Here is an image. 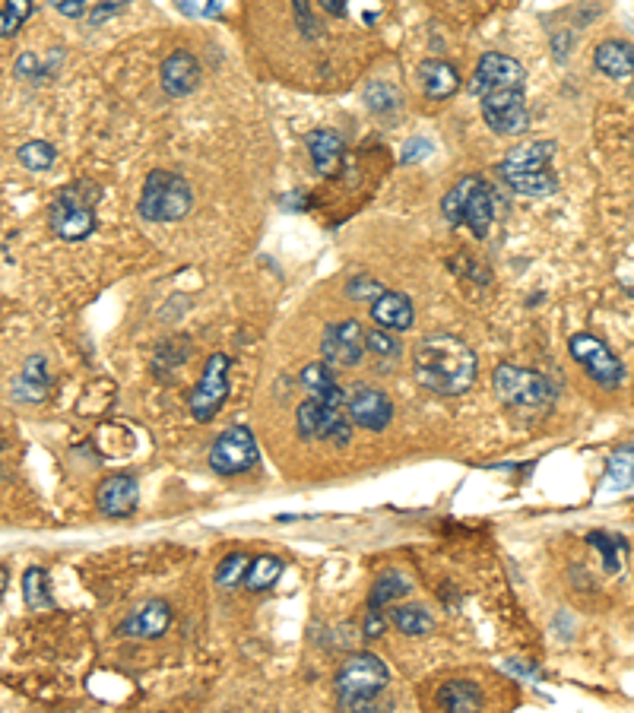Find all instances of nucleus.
<instances>
[{"mask_svg": "<svg viewBox=\"0 0 634 713\" xmlns=\"http://www.w3.org/2000/svg\"><path fill=\"white\" fill-rule=\"evenodd\" d=\"M343 4H346V0H343Z\"/></svg>", "mask_w": 634, "mask_h": 713, "instance_id": "obj_45", "label": "nucleus"}, {"mask_svg": "<svg viewBox=\"0 0 634 713\" xmlns=\"http://www.w3.org/2000/svg\"><path fill=\"white\" fill-rule=\"evenodd\" d=\"M371 317H375L378 327L403 333V330H413L416 311H413V302H409L403 292H384L381 298L371 302Z\"/></svg>", "mask_w": 634, "mask_h": 713, "instance_id": "obj_18", "label": "nucleus"}, {"mask_svg": "<svg viewBox=\"0 0 634 713\" xmlns=\"http://www.w3.org/2000/svg\"><path fill=\"white\" fill-rule=\"evenodd\" d=\"M476 181H479V175L460 178V181L451 187V191L444 194V200H441V216H444L447 225H454V229H460V225H463V210H466V200H470Z\"/></svg>", "mask_w": 634, "mask_h": 713, "instance_id": "obj_27", "label": "nucleus"}, {"mask_svg": "<svg viewBox=\"0 0 634 713\" xmlns=\"http://www.w3.org/2000/svg\"><path fill=\"white\" fill-rule=\"evenodd\" d=\"M292 10H295V23L302 29V35L314 39V20H311V0H292Z\"/></svg>", "mask_w": 634, "mask_h": 713, "instance_id": "obj_39", "label": "nucleus"}, {"mask_svg": "<svg viewBox=\"0 0 634 713\" xmlns=\"http://www.w3.org/2000/svg\"><path fill=\"white\" fill-rule=\"evenodd\" d=\"M409 590H413V584L397 574V571H387L375 580V587H371V599H368V606L371 609H384V606H394L400 596H406Z\"/></svg>", "mask_w": 634, "mask_h": 713, "instance_id": "obj_28", "label": "nucleus"}, {"mask_svg": "<svg viewBox=\"0 0 634 713\" xmlns=\"http://www.w3.org/2000/svg\"><path fill=\"white\" fill-rule=\"evenodd\" d=\"M172 625V609L162 599H149V603L137 606L121 622V634L124 637H143V641H153V637H162Z\"/></svg>", "mask_w": 634, "mask_h": 713, "instance_id": "obj_15", "label": "nucleus"}, {"mask_svg": "<svg viewBox=\"0 0 634 713\" xmlns=\"http://www.w3.org/2000/svg\"><path fill=\"white\" fill-rule=\"evenodd\" d=\"M229 355H210L207 365H203V374H200V381L197 387L191 390V416L194 422H213L216 419V412L222 409V403H226L229 397Z\"/></svg>", "mask_w": 634, "mask_h": 713, "instance_id": "obj_9", "label": "nucleus"}, {"mask_svg": "<svg viewBox=\"0 0 634 713\" xmlns=\"http://www.w3.org/2000/svg\"><path fill=\"white\" fill-rule=\"evenodd\" d=\"M419 83H422V92L428 99L444 102L460 89V73H457L454 64H447V61H422L419 64Z\"/></svg>", "mask_w": 634, "mask_h": 713, "instance_id": "obj_21", "label": "nucleus"}, {"mask_svg": "<svg viewBox=\"0 0 634 713\" xmlns=\"http://www.w3.org/2000/svg\"><path fill=\"white\" fill-rule=\"evenodd\" d=\"M298 381H302V387L308 390V397L321 400V403H330V406H346V397H343V390L337 384V374H333V368L327 362L308 365Z\"/></svg>", "mask_w": 634, "mask_h": 713, "instance_id": "obj_23", "label": "nucleus"}, {"mask_svg": "<svg viewBox=\"0 0 634 713\" xmlns=\"http://www.w3.org/2000/svg\"><path fill=\"white\" fill-rule=\"evenodd\" d=\"M16 159H20V165L29 168V172H48V168L58 162V149L45 140H29L16 149Z\"/></svg>", "mask_w": 634, "mask_h": 713, "instance_id": "obj_30", "label": "nucleus"}, {"mask_svg": "<svg viewBox=\"0 0 634 713\" xmlns=\"http://www.w3.org/2000/svg\"><path fill=\"white\" fill-rule=\"evenodd\" d=\"M178 7H181L184 13H194V0H178Z\"/></svg>", "mask_w": 634, "mask_h": 713, "instance_id": "obj_44", "label": "nucleus"}, {"mask_svg": "<svg viewBox=\"0 0 634 713\" xmlns=\"http://www.w3.org/2000/svg\"><path fill=\"white\" fill-rule=\"evenodd\" d=\"M498 178L505 181L511 191L524 194V197H552L558 191V178L552 168L527 172V168H501L498 165Z\"/></svg>", "mask_w": 634, "mask_h": 713, "instance_id": "obj_19", "label": "nucleus"}, {"mask_svg": "<svg viewBox=\"0 0 634 713\" xmlns=\"http://www.w3.org/2000/svg\"><path fill=\"white\" fill-rule=\"evenodd\" d=\"M162 89H165V96H172V99H184V96H191V92L197 89L200 83V64L191 51H172L169 58L162 61Z\"/></svg>", "mask_w": 634, "mask_h": 713, "instance_id": "obj_14", "label": "nucleus"}, {"mask_svg": "<svg viewBox=\"0 0 634 713\" xmlns=\"http://www.w3.org/2000/svg\"><path fill=\"white\" fill-rule=\"evenodd\" d=\"M555 159V143L552 140H527L501 159V168H527V172H539V168H552Z\"/></svg>", "mask_w": 634, "mask_h": 713, "instance_id": "obj_24", "label": "nucleus"}, {"mask_svg": "<svg viewBox=\"0 0 634 713\" xmlns=\"http://www.w3.org/2000/svg\"><path fill=\"white\" fill-rule=\"evenodd\" d=\"M390 618H394V625L406 637H422L432 631V615H428L422 606H397Z\"/></svg>", "mask_w": 634, "mask_h": 713, "instance_id": "obj_33", "label": "nucleus"}, {"mask_svg": "<svg viewBox=\"0 0 634 713\" xmlns=\"http://www.w3.org/2000/svg\"><path fill=\"white\" fill-rule=\"evenodd\" d=\"M590 546H596L606 558V571H619L622 561H625V552H628V542L622 536H606V533H590L587 536Z\"/></svg>", "mask_w": 634, "mask_h": 713, "instance_id": "obj_35", "label": "nucleus"}, {"mask_svg": "<svg viewBox=\"0 0 634 713\" xmlns=\"http://www.w3.org/2000/svg\"><path fill=\"white\" fill-rule=\"evenodd\" d=\"M13 73H16V77H23V80L39 77V73H42V61H39V54H32V51L20 54V58H16V64H13Z\"/></svg>", "mask_w": 634, "mask_h": 713, "instance_id": "obj_38", "label": "nucleus"}, {"mask_svg": "<svg viewBox=\"0 0 634 713\" xmlns=\"http://www.w3.org/2000/svg\"><path fill=\"white\" fill-rule=\"evenodd\" d=\"M124 4H127V0H102V7H96V13H92V23H99V20H105V16L118 13Z\"/></svg>", "mask_w": 634, "mask_h": 713, "instance_id": "obj_43", "label": "nucleus"}, {"mask_svg": "<svg viewBox=\"0 0 634 713\" xmlns=\"http://www.w3.org/2000/svg\"><path fill=\"white\" fill-rule=\"evenodd\" d=\"M482 121L492 127L498 137H520L530 127V111L524 89H492L486 96H479Z\"/></svg>", "mask_w": 634, "mask_h": 713, "instance_id": "obj_6", "label": "nucleus"}, {"mask_svg": "<svg viewBox=\"0 0 634 713\" xmlns=\"http://www.w3.org/2000/svg\"><path fill=\"white\" fill-rule=\"evenodd\" d=\"M248 568H251V558L245 552H232V555L222 558V565L216 568V584L226 587V590L238 587L241 580L248 577Z\"/></svg>", "mask_w": 634, "mask_h": 713, "instance_id": "obj_34", "label": "nucleus"}, {"mask_svg": "<svg viewBox=\"0 0 634 713\" xmlns=\"http://www.w3.org/2000/svg\"><path fill=\"white\" fill-rule=\"evenodd\" d=\"M387 682H390V672L375 653H352L337 669V679H333V685H337V701L346 710L371 707L381 698Z\"/></svg>", "mask_w": 634, "mask_h": 713, "instance_id": "obj_2", "label": "nucleus"}, {"mask_svg": "<svg viewBox=\"0 0 634 713\" xmlns=\"http://www.w3.org/2000/svg\"><path fill=\"white\" fill-rule=\"evenodd\" d=\"M305 143H308V153H311V162L317 172L327 178H337L343 153H346L340 134H333V130H311Z\"/></svg>", "mask_w": 634, "mask_h": 713, "instance_id": "obj_20", "label": "nucleus"}, {"mask_svg": "<svg viewBox=\"0 0 634 713\" xmlns=\"http://www.w3.org/2000/svg\"><path fill=\"white\" fill-rule=\"evenodd\" d=\"M524 77H527V70L520 67V61H514L511 54L486 51L476 64V73L470 80V92L479 99L492 89H524Z\"/></svg>", "mask_w": 634, "mask_h": 713, "instance_id": "obj_12", "label": "nucleus"}, {"mask_svg": "<svg viewBox=\"0 0 634 713\" xmlns=\"http://www.w3.org/2000/svg\"><path fill=\"white\" fill-rule=\"evenodd\" d=\"M48 222L54 235L64 241H83L96 232V213H92V203L83 197V184H73L58 194V200L48 210Z\"/></svg>", "mask_w": 634, "mask_h": 713, "instance_id": "obj_7", "label": "nucleus"}, {"mask_svg": "<svg viewBox=\"0 0 634 713\" xmlns=\"http://www.w3.org/2000/svg\"><path fill=\"white\" fill-rule=\"evenodd\" d=\"M492 219H495V197H492V187L486 184V178H479L470 200H466V210H463V225L470 229L476 238H486L492 229Z\"/></svg>", "mask_w": 634, "mask_h": 713, "instance_id": "obj_22", "label": "nucleus"}, {"mask_svg": "<svg viewBox=\"0 0 634 713\" xmlns=\"http://www.w3.org/2000/svg\"><path fill=\"white\" fill-rule=\"evenodd\" d=\"M568 349H571V359L587 371V378L596 381L603 390H619L622 387V378H625V368L619 362V355H615L600 336L593 333H574L568 340Z\"/></svg>", "mask_w": 634, "mask_h": 713, "instance_id": "obj_5", "label": "nucleus"}, {"mask_svg": "<svg viewBox=\"0 0 634 713\" xmlns=\"http://www.w3.org/2000/svg\"><path fill=\"white\" fill-rule=\"evenodd\" d=\"M279 574H283V561L273 558V555H260L251 561V568H248V577H245V587L251 593H260V590H270Z\"/></svg>", "mask_w": 634, "mask_h": 713, "instance_id": "obj_29", "label": "nucleus"}, {"mask_svg": "<svg viewBox=\"0 0 634 713\" xmlns=\"http://www.w3.org/2000/svg\"><path fill=\"white\" fill-rule=\"evenodd\" d=\"M387 289L378 283V279H371V276H356L352 283L346 286V295L352 298V302H375V298H381Z\"/></svg>", "mask_w": 634, "mask_h": 713, "instance_id": "obj_37", "label": "nucleus"}, {"mask_svg": "<svg viewBox=\"0 0 634 713\" xmlns=\"http://www.w3.org/2000/svg\"><path fill=\"white\" fill-rule=\"evenodd\" d=\"M438 704L451 713H470V710H482V691L473 682H447L438 691Z\"/></svg>", "mask_w": 634, "mask_h": 713, "instance_id": "obj_26", "label": "nucleus"}, {"mask_svg": "<svg viewBox=\"0 0 634 713\" xmlns=\"http://www.w3.org/2000/svg\"><path fill=\"white\" fill-rule=\"evenodd\" d=\"M479 371L476 352L454 333H428L419 340L413 355L416 384L438 393V397H460L473 387Z\"/></svg>", "mask_w": 634, "mask_h": 713, "instance_id": "obj_1", "label": "nucleus"}, {"mask_svg": "<svg viewBox=\"0 0 634 713\" xmlns=\"http://www.w3.org/2000/svg\"><path fill=\"white\" fill-rule=\"evenodd\" d=\"M428 153H432V143L428 140H409L406 146H403V156H400V162H416V159H425Z\"/></svg>", "mask_w": 634, "mask_h": 713, "instance_id": "obj_41", "label": "nucleus"}, {"mask_svg": "<svg viewBox=\"0 0 634 713\" xmlns=\"http://www.w3.org/2000/svg\"><path fill=\"white\" fill-rule=\"evenodd\" d=\"M48 390V371H45V355H29L23 368V378L13 384V397L23 403H39Z\"/></svg>", "mask_w": 634, "mask_h": 713, "instance_id": "obj_25", "label": "nucleus"}, {"mask_svg": "<svg viewBox=\"0 0 634 713\" xmlns=\"http://www.w3.org/2000/svg\"><path fill=\"white\" fill-rule=\"evenodd\" d=\"M593 67L609 80L634 77V45L622 39H606L593 51Z\"/></svg>", "mask_w": 634, "mask_h": 713, "instance_id": "obj_17", "label": "nucleus"}, {"mask_svg": "<svg viewBox=\"0 0 634 713\" xmlns=\"http://www.w3.org/2000/svg\"><path fill=\"white\" fill-rule=\"evenodd\" d=\"M365 346H368V355H375L381 362H397L403 355V346L394 336V330L387 327H378V330H365Z\"/></svg>", "mask_w": 634, "mask_h": 713, "instance_id": "obj_32", "label": "nucleus"}, {"mask_svg": "<svg viewBox=\"0 0 634 713\" xmlns=\"http://www.w3.org/2000/svg\"><path fill=\"white\" fill-rule=\"evenodd\" d=\"M257 463V441L245 425H232L216 438L210 447V466L219 476H238L248 473Z\"/></svg>", "mask_w": 634, "mask_h": 713, "instance_id": "obj_10", "label": "nucleus"}, {"mask_svg": "<svg viewBox=\"0 0 634 713\" xmlns=\"http://www.w3.org/2000/svg\"><path fill=\"white\" fill-rule=\"evenodd\" d=\"M365 330L359 321L330 324L321 336V355L330 368H356L365 359Z\"/></svg>", "mask_w": 634, "mask_h": 713, "instance_id": "obj_11", "label": "nucleus"}, {"mask_svg": "<svg viewBox=\"0 0 634 713\" xmlns=\"http://www.w3.org/2000/svg\"><path fill=\"white\" fill-rule=\"evenodd\" d=\"M140 501V485L134 476H108L99 492H96V504L105 517H127L137 511Z\"/></svg>", "mask_w": 634, "mask_h": 713, "instance_id": "obj_16", "label": "nucleus"}, {"mask_svg": "<svg viewBox=\"0 0 634 713\" xmlns=\"http://www.w3.org/2000/svg\"><path fill=\"white\" fill-rule=\"evenodd\" d=\"M295 425H298V435L305 441H330L333 447H343L349 444V419L343 416V406H330L308 397L295 412Z\"/></svg>", "mask_w": 634, "mask_h": 713, "instance_id": "obj_8", "label": "nucleus"}, {"mask_svg": "<svg viewBox=\"0 0 634 713\" xmlns=\"http://www.w3.org/2000/svg\"><path fill=\"white\" fill-rule=\"evenodd\" d=\"M349 419L356 422L365 431H384L394 419V403H390L387 393L375 390V387H356L352 397L346 400Z\"/></svg>", "mask_w": 634, "mask_h": 713, "instance_id": "obj_13", "label": "nucleus"}, {"mask_svg": "<svg viewBox=\"0 0 634 713\" xmlns=\"http://www.w3.org/2000/svg\"><path fill=\"white\" fill-rule=\"evenodd\" d=\"M32 0H4V10H0V35L10 39V35L20 32V26L32 16Z\"/></svg>", "mask_w": 634, "mask_h": 713, "instance_id": "obj_36", "label": "nucleus"}, {"mask_svg": "<svg viewBox=\"0 0 634 713\" xmlns=\"http://www.w3.org/2000/svg\"><path fill=\"white\" fill-rule=\"evenodd\" d=\"M495 397L511 409H546L555 403V384L533 368H517L511 362H501L495 368Z\"/></svg>", "mask_w": 634, "mask_h": 713, "instance_id": "obj_4", "label": "nucleus"}, {"mask_svg": "<svg viewBox=\"0 0 634 713\" xmlns=\"http://www.w3.org/2000/svg\"><path fill=\"white\" fill-rule=\"evenodd\" d=\"M23 596H26V606L29 609H51L54 599L48 590V574L45 568H29L23 574Z\"/></svg>", "mask_w": 634, "mask_h": 713, "instance_id": "obj_31", "label": "nucleus"}, {"mask_svg": "<svg viewBox=\"0 0 634 713\" xmlns=\"http://www.w3.org/2000/svg\"><path fill=\"white\" fill-rule=\"evenodd\" d=\"M48 4H51L54 10H58L61 16H70V20H77V16L86 13L89 0H48Z\"/></svg>", "mask_w": 634, "mask_h": 713, "instance_id": "obj_40", "label": "nucleus"}, {"mask_svg": "<svg viewBox=\"0 0 634 713\" xmlns=\"http://www.w3.org/2000/svg\"><path fill=\"white\" fill-rule=\"evenodd\" d=\"M191 206H194L191 184L181 175L162 172V168L146 175L137 203V210L146 222H178L191 213Z\"/></svg>", "mask_w": 634, "mask_h": 713, "instance_id": "obj_3", "label": "nucleus"}, {"mask_svg": "<svg viewBox=\"0 0 634 713\" xmlns=\"http://www.w3.org/2000/svg\"><path fill=\"white\" fill-rule=\"evenodd\" d=\"M384 609H371L368 606V618H365V637H381L384 634V628H387V622H384V615H381Z\"/></svg>", "mask_w": 634, "mask_h": 713, "instance_id": "obj_42", "label": "nucleus"}]
</instances>
